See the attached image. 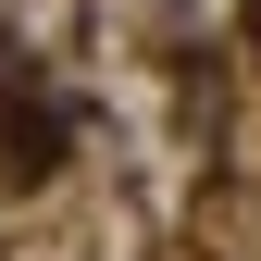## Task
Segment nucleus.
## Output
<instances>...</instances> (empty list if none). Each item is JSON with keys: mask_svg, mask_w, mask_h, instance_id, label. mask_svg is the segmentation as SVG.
I'll return each mask as SVG.
<instances>
[{"mask_svg": "<svg viewBox=\"0 0 261 261\" xmlns=\"http://www.w3.org/2000/svg\"><path fill=\"white\" fill-rule=\"evenodd\" d=\"M249 38H261V0H249Z\"/></svg>", "mask_w": 261, "mask_h": 261, "instance_id": "nucleus-1", "label": "nucleus"}]
</instances>
